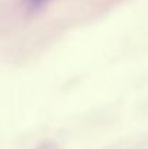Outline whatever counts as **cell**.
<instances>
[{"label": "cell", "instance_id": "obj_1", "mask_svg": "<svg viewBox=\"0 0 148 149\" xmlns=\"http://www.w3.org/2000/svg\"><path fill=\"white\" fill-rule=\"evenodd\" d=\"M45 1H47V0H28V4L32 6V7H38V6L44 4Z\"/></svg>", "mask_w": 148, "mask_h": 149}]
</instances>
